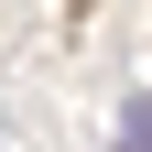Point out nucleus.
I'll list each match as a JSON object with an SVG mask.
<instances>
[{"label":"nucleus","instance_id":"1","mask_svg":"<svg viewBox=\"0 0 152 152\" xmlns=\"http://www.w3.org/2000/svg\"><path fill=\"white\" fill-rule=\"evenodd\" d=\"M120 152H152V98H130V109H120Z\"/></svg>","mask_w":152,"mask_h":152}]
</instances>
